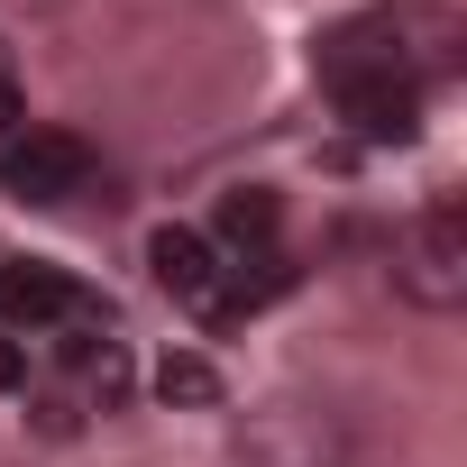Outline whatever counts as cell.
Masks as SVG:
<instances>
[{"instance_id":"6da1fadb","label":"cell","mask_w":467,"mask_h":467,"mask_svg":"<svg viewBox=\"0 0 467 467\" xmlns=\"http://www.w3.org/2000/svg\"><path fill=\"white\" fill-rule=\"evenodd\" d=\"M394 294L412 312H431V321L467 303V202L458 192H431L403 220V239H394Z\"/></svg>"},{"instance_id":"7a4b0ae2","label":"cell","mask_w":467,"mask_h":467,"mask_svg":"<svg viewBox=\"0 0 467 467\" xmlns=\"http://www.w3.org/2000/svg\"><path fill=\"white\" fill-rule=\"evenodd\" d=\"M147 266H156V285H165V303H174L183 321H202V330L248 321V312H239V275H229V257L202 239V229L165 220L156 239H147Z\"/></svg>"},{"instance_id":"3957f363","label":"cell","mask_w":467,"mask_h":467,"mask_svg":"<svg viewBox=\"0 0 467 467\" xmlns=\"http://www.w3.org/2000/svg\"><path fill=\"white\" fill-rule=\"evenodd\" d=\"M92 174H101V156L74 129H19L0 147V192H19V202H83Z\"/></svg>"},{"instance_id":"277c9868","label":"cell","mask_w":467,"mask_h":467,"mask_svg":"<svg viewBox=\"0 0 467 467\" xmlns=\"http://www.w3.org/2000/svg\"><path fill=\"white\" fill-rule=\"evenodd\" d=\"M74 312H92V294L65 275V266H47V257H19V266H0V330H19V339H47L56 321H74Z\"/></svg>"},{"instance_id":"5b68a950","label":"cell","mask_w":467,"mask_h":467,"mask_svg":"<svg viewBox=\"0 0 467 467\" xmlns=\"http://www.w3.org/2000/svg\"><path fill=\"white\" fill-rule=\"evenodd\" d=\"M202 239H211L229 266H248V257H266V248L285 239V202H275L266 183H239V192H220V211H211Z\"/></svg>"},{"instance_id":"8992f818","label":"cell","mask_w":467,"mask_h":467,"mask_svg":"<svg viewBox=\"0 0 467 467\" xmlns=\"http://www.w3.org/2000/svg\"><path fill=\"white\" fill-rule=\"evenodd\" d=\"M156 394H165V403H220V376H211L202 358H165V367H156Z\"/></svg>"},{"instance_id":"52a82bcc","label":"cell","mask_w":467,"mask_h":467,"mask_svg":"<svg viewBox=\"0 0 467 467\" xmlns=\"http://www.w3.org/2000/svg\"><path fill=\"white\" fill-rule=\"evenodd\" d=\"M28 129V92H19V65H10V47H0V147H10Z\"/></svg>"},{"instance_id":"ba28073f","label":"cell","mask_w":467,"mask_h":467,"mask_svg":"<svg viewBox=\"0 0 467 467\" xmlns=\"http://www.w3.org/2000/svg\"><path fill=\"white\" fill-rule=\"evenodd\" d=\"M28 376H37V348L19 330H0V394H28Z\"/></svg>"}]
</instances>
